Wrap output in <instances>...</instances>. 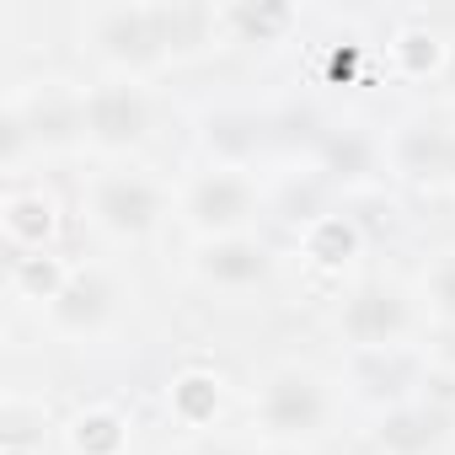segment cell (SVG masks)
<instances>
[{"mask_svg":"<svg viewBox=\"0 0 455 455\" xmlns=\"http://www.w3.org/2000/svg\"><path fill=\"white\" fill-rule=\"evenodd\" d=\"M92 214L113 236H145L156 225V214H161V193L140 172H108L92 188Z\"/></svg>","mask_w":455,"mask_h":455,"instance_id":"obj_1","label":"cell"},{"mask_svg":"<svg viewBox=\"0 0 455 455\" xmlns=\"http://www.w3.org/2000/svg\"><path fill=\"white\" fill-rule=\"evenodd\" d=\"M247 214H252V188L231 166H214V172H204L188 188V220L198 225V231H214V242L220 236H236V225Z\"/></svg>","mask_w":455,"mask_h":455,"instance_id":"obj_2","label":"cell"},{"mask_svg":"<svg viewBox=\"0 0 455 455\" xmlns=\"http://www.w3.org/2000/svg\"><path fill=\"white\" fill-rule=\"evenodd\" d=\"M263 423L274 434H311L322 418H327V391L316 375L306 370H279L268 386H263V402H258Z\"/></svg>","mask_w":455,"mask_h":455,"instance_id":"obj_3","label":"cell"},{"mask_svg":"<svg viewBox=\"0 0 455 455\" xmlns=\"http://www.w3.org/2000/svg\"><path fill=\"white\" fill-rule=\"evenodd\" d=\"M81 124L102 145H134L150 124V108H145L140 86H97L81 102Z\"/></svg>","mask_w":455,"mask_h":455,"instance_id":"obj_4","label":"cell"},{"mask_svg":"<svg viewBox=\"0 0 455 455\" xmlns=\"http://www.w3.org/2000/svg\"><path fill=\"white\" fill-rule=\"evenodd\" d=\"M343 332L359 348H391L407 332V300L396 290H386V284H364L343 306Z\"/></svg>","mask_w":455,"mask_h":455,"instance_id":"obj_5","label":"cell"},{"mask_svg":"<svg viewBox=\"0 0 455 455\" xmlns=\"http://www.w3.org/2000/svg\"><path fill=\"white\" fill-rule=\"evenodd\" d=\"M92 33H97L102 54L118 60V65H140V60H156V54L166 49V38H161V17H156V12H140V6L97 12Z\"/></svg>","mask_w":455,"mask_h":455,"instance_id":"obj_6","label":"cell"},{"mask_svg":"<svg viewBox=\"0 0 455 455\" xmlns=\"http://www.w3.org/2000/svg\"><path fill=\"white\" fill-rule=\"evenodd\" d=\"M198 268H204V279H214L225 290H247V284H258L268 274V247L247 242V236H220V242L204 247Z\"/></svg>","mask_w":455,"mask_h":455,"instance_id":"obj_7","label":"cell"},{"mask_svg":"<svg viewBox=\"0 0 455 455\" xmlns=\"http://www.w3.org/2000/svg\"><path fill=\"white\" fill-rule=\"evenodd\" d=\"M108 306H113V290H108V279H97V274H76V279H65V290L54 295V316H60L65 327H97V322L108 316Z\"/></svg>","mask_w":455,"mask_h":455,"instance_id":"obj_8","label":"cell"},{"mask_svg":"<svg viewBox=\"0 0 455 455\" xmlns=\"http://www.w3.org/2000/svg\"><path fill=\"white\" fill-rule=\"evenodd\" d=\"M434 439H439V423H434L423 407H402V412L386 418V444L402 450V455H423Z\"/></svg>","mask_w":455,"mask_h":455,"instance_id":"obj_9","label":"cell"},{"mask_svg":"<svg viewBox=\"0 0 455 455\" xmlns=\"http://www.w3.org/2000/svg\"><path fill=\"white\" fill-rule=\"evenodd\" d=\"M370 161H375V145H370L364 134L343 129V134L327 140V172H338V177H364Z\"/></svg>","mask_w":455,"mask_h":455,"instance_id":"obj_10","label":"cell"},{"mask_svg":"<svg viewBox=\"0 0 455 455\" xmlns=\"http://www.w3.org/2000/svg\"><path fill=\"white\" fill-rule=\"evenodd\" d=\"M118 444H124V428H118L113 412H92V418L76 423V450L81 455H113Z\"/></svg>","mask_w":455,"mask_h":455,"instance_id":"obj_11","label":"cell"},{"mask_svg":"<svg viewBox=\"0 0 455 455\" xmlns=\"http://www.w3.org/2000/svg\"><path fill=\"white\" fill-rule=\"evenodd\" d=\"M6 225H12L22 242H44V231H49V204L44 198H12Z\"/></svg>","mask_w":455,"mask_h":455,"instance_id":"obj_12","label":"cell"},{"mask_svg":"<svg viewBox=\"0 0 455 455\" xmlns=\"http://www.w3.org/2000/svg\"><path fill=\"white\" fill-rule=\"evenodd\" d=\"M428 290H434V306H439L444 316H455V258H444V263L434 268Z\"/></svg>","mask_w":455,"mask_h":455,"instance_id":"obj_13","label":"cell"},{"mask_svg":"<svg viewBox=\"0 0 455 455\" xmlns=\"http://www.w3.org/2000/svg\"><path fill=\"white\" fill-rule=\"evenodd\" d=\"M209 396H214V391H209V380H182V402H188V412H198Z\"/></svg>","mask_w":455,"mask_h":455,"instance_id":"obj_14","label":"cell"},{"mask_svg":"<svg viewBox=\"0 0 455 455\" xmlns=\"http://www.w3.org/2000/svg\"><path fill=\"white\" fill-rule=\"evenodd\" d=\"M193 455H236L231 444H204V450H193Z\"/></svg>","mask_w":455,"mask_h":455,"instance_id":"obj_15","label":"cell"},{"mask_svg":"<svg viewBox=\"0 0 455 455\" xmlns=\"http://www.w3.org/2000/svg\"><path fill=\"white\" fill-rule=\"evenodd\" d=\"M450 172H455V150H450Z\"/></svg>","mask_w":455,"mask_h":455,"instance_id":"obj_16","label":"cell"}]
</instances>
